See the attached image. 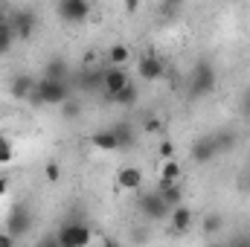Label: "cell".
I'll use <instances>...</instances> for the list:
<instances>
[{
    "label": "cell",
    "instance_id": "1",
    "mask_svg": "<svg viewBox=\"0 0 250 247\" xmlns=\"http://www.w3.org/2000/svg\"><path fill=\"white\" fill-rule=\"evenodd\" d=\"M67 99H70V82L50 79V76H41L35 82V90L29 93V102L32 105H53V108H59Z\"/></svg>",
    "mask_w": 250,
    "mask_h": 247
},
{
    "label": "cell",
    "instance_id": "2",
    "mask_svg": "<svg viewBox=\"0 0 250 247\" xmlns=\"http://www.w3.org/2000/svg\"><path fill=\"white\" fill-rule=\"evenodd\" d=\"M215 82H218V76H215V67H212V64L209 62H195L192 73H189V82H187L189 99H204V96H209V93L215 90Z\"/></svg>",
    "mask_w": 250,
    "mask_h": 247
},
{
    "label": "cell",
    "instance_id": "3",
    "mask_svg": "<svg viewBox=\"0 0 250 247\" xmlns=\"http://www.w3.org/2000/svg\"><path fill=\"white\" fill-rule=\"evenodd\" d=\"M90 239L93 236H90V227L84 221H64L56 233V245L62 247H84L90 245Z\"/></svg>",
    "mask_w": 250,
    "mask_h": 247
},
{
    "label": "cell",
    "instance_id": "4",
    "mask_svg": "<svg viewBox=\"0 0 250 247\" xmlns=\"http://www.w3.org/2000/svg\"><path fill=\"white\" fill-rule=\"evenodd\" d=\"M32 209H29V204H23V201H18V204H12V209H9V215H6V230L21 242L26 233H29V227H32Z\"/></svg>",
    "mask_w": 250,
    "mask_h": 247
},
{
    "label": "cell",
    "instance_id": "5",
    "mask_svg": "<svg viewBox=\"0 0 250 247\" xmlns=\"http://www.w3.org/2000/svg\"><path fill=\"white\" fill-rule=\"evenodd\" d=\"M137 209H140V215L148 218V221H166L169 212H172V206L160 198V192H146V195H140V198H137Z\"/></svg>",
    "mask_w": 250,
    "mask_h": 247
},
{
    "label": "cell",
    "instance_id": "6",
    "mask_svg": "<svg viewBox=\"0 0 250 247\" xmlns=\"http://www.w3.org/2000/svg\"><path fill=\"white\" fill-rule=\"evenodd\" d=\"M56 15L62 23L79 26L90 18V0H59L56 3Z\"/></svg>",
    "mask_w": 250,
    "mask_h": 247
},
{
    "label": "cell",
    "instance_id": "7",
    "mask_svg": "<svg viewBox=\"0 0 250 247\" xmlns=\"http://www.w3.org/2000/svg\"><path fill=\"white\" fill-rule=\"evenodd\" d=\"M128 82H131V76H128V70H125V67L108 64V67L102 70V93H105V99L111 102V99L123 90Z\"/></svg>",
    "mask_w": 250,
    "mask_h": 247
},
{
    "label": "cell",
    "instance_id": "8",
    "mask_svg": "<svg viewBox=\"0 0 250 247\" xmlns=\"http://www.w3.org/2000/svg\"><path fill=\"white\" fill-rule=\"evenodd\" d=\"M9 21H12V29L18 35V41H32L35 26H38V15L32 9H18V12L9 15Z\"/></svg>",
    "mask_w": 250,
    "mask_h": 247
},
{
    "label": "cell",
    "instance_id": "9",
    "mask_svg": "<svg viewBox=\"0 0 250 247\" xmlns=\"http://www.w3.org/2000/svg\"><path fill=\"white\" fill-rule=\"evenodd\" d=\"M189 157L195 160V163H209V160H215L218 157V143H215V137L212 134H204V137H198L192 145H189Z\"/></svg>",
    "mask_w": 250,
    "mask_h": 247
},
{
    "label": "cell",
    "instance_id": "10",
    "mask_svg": "<svg viewBox=\"0 0 250 247\" xmlns=\"http://www.w3.org/2000/svg\"><path fill=\"white\" fill-rule=\"evenodd\" d=\"M163 73H166V64H163L160 56H154V53L140 56V62H137V76H140L143 82H157V79H163Z\"/></svg>",
    "mask_w": 250,
    "mask_h": 247
},
{
    "label": "cell",
    "instance_id": "11",
    "mask_svg": "<svg viewBox=\"0 0 250 247\" xmlns=\"http://www.w3.org/2000/svg\"><path fill=\"white\" fill-rule=\"evenodd\" d=\"M90 145L99 148V151H120V137H117L114 128H102V131L90 134Z\"/></svg>",
    "mask_w": 250,
    "mask_h": 247
},
{
    "label": "cell",
    "instance_id": "12",
    "mask_svg": "<svg viewBox=\"0 0 250 247\" xmlns=\"http://www.w3.org/2000/svg\"><path fill=\"white\" fill-rule=\"evenodd\" d=\"M35 76H29V73H18L12 82H9V93L15 96V99H29V93L35 90Z\"/></svg>",
    "mask_w": 250,
    "mask_h": 247
},
{
    "label": "cell",
    "instance_id": "13",
    "mask_svg": "<svg viewBox=\"0 0 250 247\" xmlns=\"http://www.w3.org/2000/svg\"><path fill=\"white\" fill-rule=\"evenodd\" d=\"M169 224H172V230L175 233H187L189 227H192V221H195V215H192V209L184 206V204H178V206H172V212H169V218H166Z\"/></svg>",
    "mask_w": 250,
    "mask_h": 247
},
{
    "label": "cell",
    "instance_id": "14",
    "mask_svg": "<svg viewBox=\"0 0 250 247\" xmlns=\"http://www.w3.org/2000/svg\"><path fill=\"white\" fill-rule=\"evenodd\" d=\"M76 82H79V90H84V93L102 90V70L82 67V70H79V76H76Z\"/></svg>",
    "mask_w": 250,
    "mask_h": 247
},
{
    "label": "cell",
    "instance_id": "15",
    "mask_svg": "<svg viewBox=\"0 0 250 247\" xmlns=\"http://www.w3.org/2000/svg\"><path fill=\"white\" fill-rule=\"evenodd\" d=\"M117 186L125 189V192H134V189H140L143 186V169H137V166H125L117 172Z\"/></svg>",
    "mask_w": 250,
    "mask_h": 247
},
{
    "label": "cell",
    "instance_id": "16",
    "mask_svg": "<svg viewBox=\"0 0 250 247\" xmlns=\"http://www.w3.org/2000/svg\"><path fill=\"white\" fill-rule=\"evenodd\" d=\"M157 192H160V198H163L169 206L184 204V189H181V184H178V181H175V184H160V186H157Z\"/></svg>",
    "mask_w": 250,
    "mask_h": 247
},
{
    "label": "cell",
    "instance_id": "17",
    "mask_svg": "<svg viewBox=\"0 0 250 247\" xmlns=\"http://www.w3.org/2000/svg\"><path fill=\"white\" fill-rule=\"evenodd\" d=\"M181 175H184V169H181V163L175 157L163 160V166H160V184H175V181H181Z\"/></svg>",
    "mask_w": 250,
    "mask_h": 247
},
{
    "label": "cell",
    "instance_id": "18",
    "mask_svg": "<svg viewBox=\"0 0 250 247\" xmlns=\"http://www.w3.org/2000/svg\"><path fill=\"white\" fill-rule=\"evenodd\" d=\"M15 41H18V35H15V29H12V21H9V18H6V21H0V56L12 53Z\"/></svg>",
    "mask_w": 250,
    "mask_h": 247
},
{
    "label": "cell",
    "instance_id": "19",
    "mask_svg": "<svg viewBox=\"0 0 250 247\" xmlns=\"http://www.w3.org/2000/svg\"><path fill=\"white\" fill-rule=\"evenodd\" d=\"M137 99H140V87H137L134 82H128V84H125V87L114 96V99H111V102H117V105H123V108H134V105H137Z\"/></svg>",
    "mask_w": 250,
    "mask_h": 247
},
{
    "label": "cell",
    "instance_id": "20",
    "mask_svg": "<svg viewBox=\"0 0 250 247\" xmlns=\"http://www.w3.org/2000/svg\"><path fill=\"white\" fill-rule=\"evenodd\" d=\"M44 76L70 82V67H67V62H64V59H50V62H47V67H44Z\"/></svg>",
    "mask_w": 250,
    "mask_h": 247
},
{
    "label": "cell",
    "instance_id": "21",
    "mask_svg": "<svg viewBox=\"0 0 250 247\" xmlns=\"http://www.w3.org/2000/svg\"><path fill=\"white\" fill-rule=\"evenodd\" d=\"M212 137H215V143H218V154H227V151L236 148V134H233L230 128H221V131H215Z\"/></svg>",
    "mask_w": 250,
    "mask_h": 247
},
{
    "label": "cell",
    "instance_id": "22",
    "mask_svg": "<svg viewBox=\"0 0 250 247\" xmlns=\"http://www.w3.org/2000/svg\"><path fill=\"white\" fill-rule=\"evenodd\" d=\"M128 59H131V50H128L125 44H114V47L108 50V62L117 64V67H125V64H128Z\"/></svg>",
    "mask_w": 250,
    "mask_h": 247
},
{
    "label": "cell",
    "instance_id": "23",
    "mask_svg": "<svg viewBox=\"0 0 250 247\" xmlns=\"http://www.w3.org/2000/svg\"><path fill=\"white\" fill-rule=\"evenodd\" d=\"M114 131H117V137H120V148H134V143H137V137H134V128L131 125H114Z\"/></svg>",
    "mask_w": 250,
    "mask_h": 247
},
{
    "label": "cell",
    "instance_id": "24",
    "mask_svg": "<svg viewBox=\"0 0 250 247\" xmlns=\"http://www.w3.org/2000/svg\"><path fill=\"white\" fill-rule=\"evenodd\" d=\"M59 108H62L64 120H79V117H82V105H79V102H73V99H67V102L59 105Z\"/></svg>",
    "mask_w": 250,
    "mask_h": 247
},
{
    "label": "cell",
    "instance_id": "25",
    "mask_svg": "<svg viewBox=\"0 0 250 247\" xmlns=\"http://www.w3.org/2000/svg\"><path fill=\"white\" fill-rule=\"evenodd\" d=\"M12 151H15L12 148V140L6 134H0V163H12V157H15Z\"/></svg>",
    "mask_w": 250,
    "mask_h": 247
},
{
    "label": "cell",
    "instance_id": "26",
    "mask_svg": "<svg viewBox=\"0 0 250 247\" xmlns=\"http://www.w3.org/2000/svg\"><path fill=\"white\" fill-rule=\"evenodd\" d=\"M221 224H224V221H221V215H207V218H204V233H209V236H212V233H218V230H221Z\"/></svg>",
    "mask_w": 250,
    "mask_h": 247
},
{
    "label": "cell",
    "instance_id": "27",
    "mask_svg": "<svg viewBox=\"0 0 250 247\" xmlns=\"http://www.w3.org/2000/svg\"><path fill=\"white\" fill-rule=\"evenodd\" d=\"M44 178H47L50 184H56V181L62 178V169H59V163H53V160H50V163L44 166Z\"/></svg>",
    "mask_w": 250,
    "mask_h": 247
},
{
    "label": "cell",
    "instance_id": "28",
    "mask_svg": "<svg viewBox=\"0 0 250 247\" xmlns=\"http://www.w3.org/2000/svg\"><path fill=\"white\" fill-rule=\"evenodd\" d=\"M160 157H163V160L175 157V143H172V140H163V143H160Z\"/></svg>",
    "mask_w": 250,
    "mask_h": 247
},
{
    "label": "cell",
    "instance_id": "29",
    "mask_svg": "<svg viewBox=\"0 0 250 247\" xmlns=\"http://www.w3.org/2000/svg\"><path fill=\"white\" fill-rule=\"evenodd\" d=\"M239 111H242V117H248L250 120V90L242 93V99H239Z\"/></svg>",
    "mask_w": 250,
    "mask_h": 247
},
{
    "label": "cell",
    "instance_id": "30",
    "mask_svg": "<svg viewBox=\"0 0 250 247\" xmlns=\"http://www.w3.org/2000/svg\"><path fill=\"white\" fill-rule=\"evenodd\" d=\"M160 128H163V125H160L157 117H148V120H146V131H148V134H154V131H160Z\"/></svg>",
    "mask_w": 250,
    "mask_h": 247
},
{
    "label": "cell",
    "instance_id": "31",
    "mask_svg": "<svg viewBox=\"0 0 250 247\" xmlns=\"http://www.w3.org/2000/svg\"><path fill=\"white\" fill-rule=\"evenodd\" d=\"M15 242H18V239H15V236H12L9 230H6V233H0V247H12Z\"/></svg>",
    "mask_w": 250,
    "mask_h": 247
},
{
    "label": "cell",
    "instance_id": "32",
    "mask_svg": "<svg viewBox=\"0 0 250 247\" xmlns=\"http://www.w3.org/2000/svg\"><path fill=\"white\" fill-rule=\"evenodd\" d=\"M9 192V178H0V198Z\"/></svg>",
    "mask_w": 250,
    "mask_h": 247
},
{
    "label": "cell",
    "instance_id": "33",
    "mask_svg": "<svg viewBox=\"0 0 250 247\" xmlns=\"http://www.w3.org/2000/svg\"><path fill=\"white\" fill-rule=\"evenodd\" d=\"M137 3H140V0H125V6H128V12H134V9H137Z\"/></svg>",
    "mask_w": 250,
    "mask_h": 247
},
{
    "label": "cell",
    "instance_id": "34",
    "mask_svg": "<svg viewBox=\"0 0 250 247\" xmlns=\"http://www.w3.org/2000/svg\"><path fill=\"white\" fill-rule=\"evenodd\" d=\"M9 18V12H6V6H3V0H0V21H6Z\"/></svg>",
    "mask_w": 250,
    "mask_h": 247
}]
</instances>
